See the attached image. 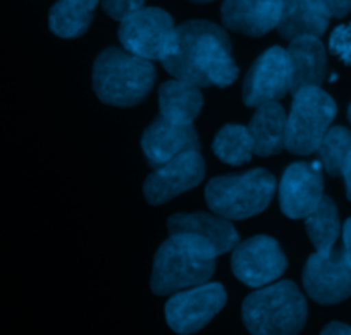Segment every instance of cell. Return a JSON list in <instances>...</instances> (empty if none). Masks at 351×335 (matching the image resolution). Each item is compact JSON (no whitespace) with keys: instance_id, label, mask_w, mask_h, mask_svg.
I'll use <instances>...</instances> for the list:
<instances>
[{"instance_id":"obj_1","label":"cell","mask_w":351,"mask_h":335,"mask_svg":"<svg viewBox=\"0 0 351 335\" xmlns=\"http://www.w3.org/2000/svg\"><path fill=\"white\" fill-rule=\"evenodd\" d=\"M160 62L176 79L198 88H226L238 77L231 40L221 26L208 21H190L172 29Z\"/></svg>"},{"instance_id":"obj_2","label":"cell","mask_w":351,"mask_h":335,"mask_svg":"<svg viewBox=\"0 0 351 335\" xmlns=\"http://www.w3.org/2000/svg\"><path fill=\"white\" fill-rule=\"evenodd\" d=\"M217 256L214 246L200 236L171 234L155 255L152 290L157 296H167L205 284L214 273Z\"/></svg>"},{"instance_id":"obj_3","label":"cell","mask_w":351,"mask_h":335,"mask_svg":"<svg viewBox=\"0 0 351 335\" xmlns=\"http://www.w3.org/2000/svg\"><path fill=\"white\" fill-rule=\"evenodd\" d=\"M155 81L150 60L116 47L104 50L93 66V90L104 103L133 107L143 101Z\"/></svg>"},{"instance_id":"obj_4","label":"cell","mask_w":351,"mask_h":335,"mask_svg":"<svg viewBox=\"0 0 351 335\" xmlns=\"http://www.w3.org/2000/svg\"><path fill=\"white\" fill-rule=\"evenodd\" d=\"M306 301L295 282L263 286L243 303V321L252 334H298L306 321Z\"/></svg>"},{"instance_id":"obj_5","label":"cell","mask_w":351,"mask_h":335,"mask_svg":"<svg viewBox=\"0 0 351 335\" xmlns=\"http://www.w3.org/2000/svg\"><path fill=\"white\" fill-rule=\"evenodd\" d=\"M276 191V179L265 169L212 179L205 189L210 210L229 220L250 219L267 208Z\"/></svg>"},{"instance_id":"obj_6","label":"cell","mask_w":351,"mask_h":335,"mask_svg":"<svg viewBox=\"0 0 351 335\" xmlns=\"http://www.w3.org/2000/svg\"><path fill=\"white\" fill-rule=\"evenodd\" d=\"M336 101L320 86L302 88L295 93L286 121V150L295 155L317 151L336 117Z\"/></svg>"},{"instance_id":"obj_7","label":"cell","mask_w":351,"mask_h":335,"mask_svg":"<svg viewBox=\"0 0 351 335\" xmlns=\"http://www.w3.org/2000/svg\"><path fill=\"white\" fill-rule=\"evenodd\" d=\"M221 284H200L174 293L165 304V320L178 334H193L204 328L226 304Z\"/></svg>"},{"instance_id":"obj_8","label":"cell","mask_w":351,"mask_h":335,"mask_svg":"<svg viewBox=\"0 0 351 335\" xmlns=\"http://www.w3.org/2000/svg\"><path fill=\"white\" fill-rule=\"evenodd\" d=\"M303 286L313 301L336 304L351 296V262L343 249L317 251L303 270Z\"/></svg>"},{"instance_id":"obj_9","label":"cell","mask_w":351,"mask_h":335,"mask_svg":"<svg viewBox=\"0 0 351 335\" xmlns=\"http://www.w3.org/2000/svg\"><path fill=\"white\" fill-rule=\"evenodd\" d=\"M231 266L243 284L250 287H263L285 273L288 260L276 239L269 236H255L236 245Z\"/></svg>"},{"instance_id":"obj_10","label":"cell","mask_w":351,"mask_h":335,"mask_svg":"<svg viewBox=\"0 0 351 335\" xmlns=\"http://www.w3.org/2000/svg\"><path fill=\"white\" fill-rule=\"evenodd\" d=\"M174 28V21L167 12L157 8H143L121 21L119 40L128 52L148 60H160Z\"/></svg>"},{"instance_id":"obj_11","label":"cell","mask_w":351,"mask_h":335,"mask_svg":"<svg viewBox=\"0 0 351 335\" xmlns=\"http://www.w3.org/2000/svg\"><path fill=\"white\" fill-rule=\"evenodd\" d=\"M291 69L288 53L281 47H271L250 67L243 84V100L248 107L278 101L289 91Z\"/></svg>"},{"instance_id":"obj_12","label":"cell","mask_w":351,"mask_h":335,"mask_svg":"<svg viewBox=\"0 0 351 335\" xmlns=\"http://www.w3.org/2000/svg\"><path fill=\"white\" fill-rule=\"evenodd\" d=\"M205 177V162L200 150H190L162 164L145 181V198L150 205H162L181 193L193 189Z\"/></svg>"},{"instance_id":"obj_13","label":"cell","mask_w":351,"mask_h":335,"mask_svg":"<svg viewBox=\"0 0 351 335\" xmlns=\"http://www.w3.org/2000/svg\"><path fill=\"white\" fill-rule=\"evenodd\" d=\"M324 196V177L319 162H296L285 171L279 186L281 210L289 219L308 216Z\"/></svg>"},{"instance_id":"obj_14","label":"cell","mask_w":351,"mask_h":335,"mask_svg":"<svg viewBox=\"0 0 351 335\" xmlns=\"http://www.w3.org/2000/svg\"><path fill=\"white\" fill-rule=\"evenodd\" d=\"M141 148L152 167H160L171 158L190 150H200V141L193 124H174L158 117L145 129Z\"/></svg>"},{"instance_id":"obj_15","label":"cell","mask_w":351,"mask_h":335,"mask_svg":"<svg viewBox=\"0 0 351 335\" xmlns=\"http://www.w3.org/2000/svg\"><path fill=\"white\" fill-rule=\"evenodd\" d=\"M282 0H224L222 23L248 36H263L278 28Z\"/></svg>"},{"instance_id":"obj_16","label":"cell","mask_w":351,"mask_h":335,"mask_svg":"<svg viewBox=\"0 0 351 335\" xmlns=\"http://www.w3.org/2000/svg\"><path fill=\"white\" fill-rule=\"evenodd\" d=\"M291 84L289 93L295 95L302 88L320 86L327 74L326 47L315 36H303L289 42L288 50Z\"/></svg>"},{"instance_id":"obj_17","label":"cell","mask_w":351,"mask_h":335,"mask_svg":"<svg viewBox=\"0 0 351 335\" xmlns=\"http://www.w3.org/2000/svg\"><path fill=\"white\" fill-rule=\"evenodd\" d=\"M169 234H195L210 243L217 255L228 253L236 248L239 236L229 219L210 213H176L167 220Z\"/></svg>"},{"instance_id":"obj_18","label":"cell","mask_w":351,"mask_h":335,"mask_svg":"<svg viewBox=\"0 0 351 335\" xmlns=\"http://www.w3.org/2000/svg\"><path fill=\"white\" fill-rule=\"evenodd\" d=\"M329 18L319 0H282L279 35L289 42L303 36L319 38L326 33Z\"/></svg>"},{"instance_id":"obj_19","label":"cell","mask_w":351,"mask_h":335,"mask_svg":"<svg viewBox=\"0 0 351 335\" xmlns=\"http://www.w3.org/2000/svg\"><path fill=\"white\" fill-rule=\"evenodd\" d=\"M286 121L288 116L278 101L258 105L248 126L253 141V153L260 157H271L285 150Z\"/></svg>"},{"instance_id":"obj_20","label":"cell","mask_w":351,"mask_h":335,"mask_svg":"<svg viewBox=\"0 0 351 335\" xmlns=\"http://www.w3.org/2000/svg\"><path fill=\"white\" fill-rule=\"evenodd\" d=\"M204 107L200 88L184 79L167 81L158 90V108L164 119L174 124H191Z\"/></svg>"},{"instance_id":"obj_21","label":"cell","mask_w":351,"mask_h":335,"mask_svg":"<svg viewBox=\"0 0 351 335\" xmlns=\"http://www.w3.org/2000/svg\"><path fill=\"white\" fill-rule=\"evenodd\" d=\"M99 2L100 0H59L50 9V32L60 38H77L84 35Z\"/></svg>"},{"instance_id":"obj_22","label":"cell","mask_w":351,"mask_h":335,"mask_svg":"<svg viewBox=\"0 0 351 335\" xmlns=\"http://www.w3.org/2000/svg\"><path fill=\"white\" fill-rule=\"evenodd\" d=\"M305 227L317 251H329L334 248V243L339 238L341 223L332 199L322 196L317 208L305 216Z\"/></svg>"},{"instance_id":"obj_23","label":"cell","mask_w":351,"mask_h":335,"mask_svg":"<svg viewBox=\"0 0 351 335\" xmlns=\"http://www.w3.org/2000/svg\"><path fill=\"white\" fill-rule=\"evenodd\" d=\"M212 150L224 164L243 165L250 162L253 155V141L248 127L239 124L224 126L215 136Z\"/></svg>"},{"instance_id":"obj_24","label":"cell","mask_w":351,"mask_h":335,"mask_svg":"<svg viewBox=\"0 0 351 335\" xmlns=\"http://www.w3.org/2000/svg\"><path fill=\"white\" fill-rule=\"evenodd\" d=\"M317 151L327 174L343 175L344 165L351 155V131L341 126L329 127Z\"/></svg>"},{"instance_id":"obj_25","label":"cell","mask_w":351,"mask_h":335,"mask_svg":"<svg viewBox=\"0 0 351 335\" xmlns=\"http://www.w3.org/2000/svg\"><path fill=\"white\" fill-rule=\"evenodd\" d=\"M329 49L344 64H351V23L334 29L329 40Z\"/></svg>"},{"instance_id":"obj_26","label":"cell","mask_w":351,"mask_h":335,"mask_svg":"<svg viewBox=\"0 0 351 335\" xmlns=\"http://www.w3.org/2000/svg\"><path fill=\"white\" fill-rule=\"evenodd\" d=\"M145 0H102V9L112 19L124 21L131 14L143 9Z\"/></svg>"},{"instance_id":"obj_27","label":"cell","mask_w":351,"mask_h":335,"mask_svg":"<svg viewBox=\"0 0 351 335\" xmlns=\"http://www.w3.org/2000/svg\"><path fill=\"white\" fill-rule=\"evenodd\" d=\"M330 18H344L351 12V0H319Z\"/></svg>"},{"instance_id":"obj_28","label":"cell","mask_w":351,"mask_h":335,"mask_svg":"<svg viewBox=\"0 0 351 335\" xmlns=\"http://www.w3.org/2000/svg\"><path fill=\"white\" fill-rule=\"evenodd\" d=\"M322 334L329 335H351V327L346 323H341V321H332V323L327 325L322 330Z\"/></svg>"},{"instance_id":"obj_29","label":"cell","mask_w":351,"mask_h":335,"mask_svg":"<svg viewBox=\"0 0 351 335\" xmlns=\"http://www.w3.org/2000/svg\"><path fill=\"white\" fill-rule=\"evenodd\" d=\"M343 251L346 255V258L351 262V219H348L344 222L343 227Z\"/></svg>"},{"instance_id":"obj_30","label":"cell","mask_w":351,"mask_h":335,"mask_svg":"<svg viewBox=\"0 0 351 335\" xmlns=\"http://www.w3.org/2000/svg\"><path fill=\"white\" fill-rule=\"evenodd\" d=\"M343 177H344V184H346V196H348V199L351 201V155H350V158H348L346 165H344Z\"/></svg>"},{"instance_id":"obj_31","label":"cell","mask_w":351,"mask_h":335,"mask_svg":"<svg viewBox=\"0 0 351 335\" xmlns=\"http://www.w3.org/2000/svg\"><path fill=\"white\" fill-rule=\"evenodd\" d=\"M191 2H198V4H205V2H212V0H191Z\"/></svg>"},{"instance_id":"obj_32","label":"cell","mask_w":351,"mask_h":335,"mask_svg":"<svg viewBox=\"0 0 351 335\" xmlns=\"http://www.w3.org/2000/svg\"><path fill=\"white\" fill-rule=\"evenodd\" d=\"M348 119H350V123H351V105H350V108H348Z\"/></svg>"}]
</instances>
